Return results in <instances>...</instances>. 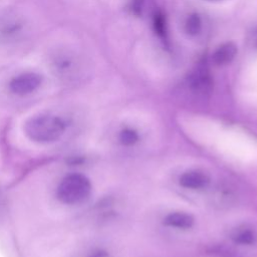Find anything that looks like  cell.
<instances>
[{
    "instance_id": "cell-2",
    "label": "cell",
    "mask_w": 257,
    "mask_h": 257,
    "mask_svg": "<svg viewBox=\"0 0 257 257\" xmlns=\"http://www.w3.org/2000/svg\"><path fill=\"white\" fill-rule=\"evenodd\" d=\"M50 68L64 80H75L83 72L84 62L81 56L69 48H59L50 56Z\"/></svg>"
},
{
    "instance_id": "cell-8",
    "label": "cell",
    "mask_w": 257,
    "mask_h": 257,
    "mask_svg": "<svg viewBox=\"0 0 257 257\" xmlns=\"http://www.w3.org/2000/svg\"><path fill=\"white\" fill-rule=\"evenodd\" d=\"M193 222L194 220L189 214L182 212L171 213L165 219V223L168 226L175 227L178 229H189L192 227Z\"/></svg>"
},
{
    "instance_id": "cell-9",
    "label": "cell",
    "mask_w": 257,
    "mask_h": 257,
    "mask_svg": "<svg viewBox=\"0 0 257 257\" xmlns=\"http://www.w3.org/2000/svg\"><path fill=\"white\" fill-rule=\"evenodd\" d=\"M232 238L235 242L243 245H250L255 242V234L248 228H239L234 231Z\"/></svg>"
},
{
    "instance_id": "cell-3",
    "label": "cell",
    "mask_w": 257,
    "mask_h": 257,
    "mask_svg": "<svg viewBox=\"0 0 257 257\" xmlns=\"http://www.w3.org/2000/svg\"><path fill=\"white\" fill-rule=\"evenodd\" d=\"M91 185L89 180L81 174L65 176L59 183L56 195L64 204L73 205L84 201L90 194Z\"/></svg>"
},
{
    "instance_id": "cell-4",
    "label": "cell",
    "mask_w": 257,
    "mask_h": 257,
    "mask_svg": "<svg viewBox=\"0 0 257 257\" xmlns=\"http://www.w3.org/2000/svg\"><path fill=\"white\" fill-rule=\"evenodd\" d=\"M42 78L34 72H26L14 77L10 83V90L17 95H26L35 91L41 84Z\"/></svg>"
},
{
    "instance_id": "cell-1",
    "label": "cell",
    "mask_w": 257,
    "mask_h": 257,
    "mask_svg": "<svg viewBox=\"0 0 257 257\" xmlns=\"http://www.w3.org/2000/svg\"><path fill=\"white\" fill-rule=\"evenodd\" d=\"M64 120L54 114H39L28 119L24 125L25 135L33 142L48 144L57 141L65 131Z\"/></svg>"
},
{
    "instance_id": "cell-11",
    "label": "cell",
    "mask_w": 257,
    "mask_h": 257,
    "mask_svg": "<svg viewBox=\"0 0 257 257\" xmlns=\"http://www.w3.org/2000/svg\"><path fill=\"white\" fill-rule=\"evenodd\" d=\"M139 137H138V134L131 130V128H125L123 130L121 133H120V136H119V140L120 142L125 145V146H131V145H134L137 141H138Z\"/></svg>"
},
{
    "instance_id": "cell-12",
    "label": "cell",
    "mask_w": 257,
    "mask_h": 257,
    "mask_svg": "<svg viewBox=\"0 0 257 257\" xmlns=\"http://www.w3.org/2000/svg\"><path fill=\"white\" fill-rule=\"evenodd\" d=\"M155 24H156V29L158 30V32L160 34H164V21H163V18L158 15L156 17Z\"/></svg>"
},
{
    "instance_id": "cell-10",
    "label": "cell",
    "mask_w": 257,
    "mask_h": 257,
    "mask_svg": "<svg viewBox=\"0 0 257 257\" xmlns=\"http://www.w3.org/2000/svg\"><path fill=\"white\" fill-rule=\"evenodd\" d=\"M201 29V21L197 14L191 15L186 23V30L189 34L195 35L197 34Z\"/></svg>"
},
{
    "instance_id": "cell-7",
    "label": "cell",
    "mask_w": 257,
    "mask_h": 257,
    "mask_svg": "<svg viewBox=\"0 0 257 257\" xmlns=\"http://www.w3.org/2000/svg\"><path fill=\"white\" fill-rule=\"evenodd\" d=\"M237 47L234 43L228 42L221 45L213 54V61L217 65H224L230 62L236 55Z\"/></svg>"
},
{
    "instance_id": "cell-15",
    "label": "cell",
    "mask_w": 257,
    "mask_h": 257,
    "mask_svg": "<svg viewBox=\"0 0 257 257\" xmlns=\"http://www.w3.org/2000/svg\"><path fill=\"white\" fill-rule=\"evenodd\" d=\"M210 1H218V0H210Z\"/></svg>"
},
{
    "instance_id": "cell-14",
    "label": "cell",
    "mask_w": 257,
    "mask_h": 257,
    "mask_svg": "<svg viewBox=\"0 0 257 257\" xmlns=\"http://www.w3.org/2000/svg\"><path fill=\"white\" fill-rule=\"evenodd\" d=\"M1 205H2V202H1V195H0V209H1Z\"/></svg>"
},
{
    "instance_id": "cell-13",
    "label": "cell",
    "mask_w": 257,
    "mask_h": 257,
    "mask_svg": "<svg viewBox=\"0 0 257 257\" xmlns=\"http://www.w3.org/2000/svg\"><path fill=\"white\" fill-rule=\"evenodd\" d=\"M88 257H107V254L102 250H95Z\"/></svg>"
},
{
    "instance_id": "cell-5",
    "label": "cell",
    "mask_w": 257,
    "mask_h": 257,
    "mask_svg": "<svg viewBox=\"0 0 257 257\" xmlns=\"http://www.w3.org/2000/svg\"><path fill=\"white\" fill-rule=\"evenodd\" d=\"M190 89L199 96H207L213 90V80L205 68H197L188 77Z\"/></svg>"
},
{
    "instance_id": "cell-6",
    "label": "cell",
    "mask_w": 257,
    "mask_h": 257,
    "mask_svg": "<svg viewBox=\"0 0 257 257\" xmlns=\"http://www.w3.org/2000/svg\"><path fill=\"white\" fill-rule=\"evenodd\" d=\"M208 177L205 174L198 171H189L184 173L180 177V184L187 189H203L208 185Z\"/></svg>"
}]
</instances>
